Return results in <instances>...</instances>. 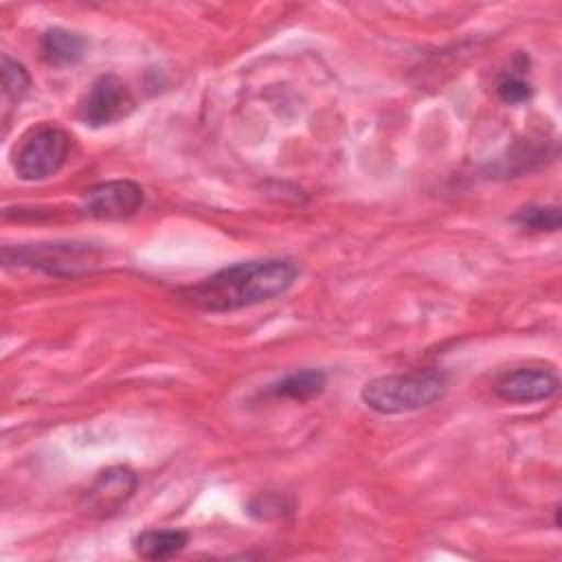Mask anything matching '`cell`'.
<instances>
[{
    "mask_svg": "<svg viewBox=\"0 0 562 562\" xmlns=\"http://www.w3.org/2000/svg\"><path fill=\"white\" fill-rule=\"evenodd\" d=\"M448 393V373L439 369H415L369 380L360 400L380 415H402L428 408Z\"/></svg>",
    "mask_w": 562,
    "mask_h": 562,
    "instance_id": "cell-2",
    "label": "cell"
},
{
    "mask_svg": "<svg viewBox=\"0 0 562 562\" xmlns=\"http://www.w3.org/2000/svg\"><path fill=\"white\" fill-rule=\"evenodd\" d=\"M99 261L101 250L88 241H40L2 248L4 266L31 268L59 279L92 272Z\"/></svg>",
    "mask_w": 562,
    "mask_h": 562,
    "instance_id": "cell-3",
    "label": "cell"
},
{
    "mask_svg": "<svg viewBox=\"0 0 562 562\" xmlns=\"http://www.w3.org/2000/svg\"><path fill=\"white\" fill-rule=\"evenodd\" d=\"M136 108L127 83L116 75H101L92 81L79 103V119L90 127H105L125 119Z\"/></svg>",
    "mask_w": 562,
    "mask_h": 562,
    "instance_id": "cell-6",
    "label": "cell"
},
{
    "mask_svg": "<svg viewBox=\"0 0 562 562\" xmlns=\"http://www.w3.org/2000/svg\"><path fill=\"white\" fill-rule=\"evenodd\" d=\"M88 42L79 33L53 26L40 37V55L46 64L53 66H72L79 64L86 55Z\"/></svg>",
    "mask_w": 562,
    "mask_h": 562,
    "instance_id": "cell-10",
    "label": "cell"
},
{
    "mask_svg": "<svg viewBox=\"0 0 562 562\" xmlns=\"http://www.w3.org/2000/svg\"><path fill=\"white\" fill-rule=\"evenodd\" d=\"M138 476L127 465H110L101 470L79 498V509L92 520L116 516L134 496Z\"/></svg>",
    "mask_w": 562,
    "mask_h": 562,
    "instance_id": "cell-5",
    "label": "cell"
},
{
    "mask_svg": "<svg viewBox=\"0 0 562 562\" xmlns=\"http://www.w3.org/2000/svg\"><path fill=\"white\" fill-rule=\"evenodd\" d=\"M2 88H4V94L13 101V103H20L29 90H31V75L29 70L11 59V57H2Z\"/></svg>",
    "mask_w": 562,
    "mask_h": 562,
    "instance_id": "cell-13",
    "label": "cell"
},
{
    "mask_svg": "<svg viewBox=\"0 0 562 562\" xmlns=\"http://www.w3.org/2000/svg\"><path fill=\"white\" fill-rule=\"evenodd\" d=\"M145 204V191L134 180H105L86 191L83 213L101 222L134 217Z\"/></svg>",
    "mask_w": 562,
    "mask_h": 562,
    "instance_id": "cell-7",
    "label": "cell"
},
{
    "mask_svg": "<svg viewBox=\"0 0 562 562\" xmlns=\"http://www.w3.org/2000/svg\"><path fill=\"white\" fill-rule=\"evenodd\" d=\"M558 389H560L558 375L544 367H516V369L503 371L492 384L494 395L512 404L542 402L553 397Z\"/></svg>",
    "mask_w": 562,
    "mask_h": 562,
    "instance_id": "cell-8",
    "label": "cell"
},
{
    "mask_svg": "<svg viewBox=\"0 0 562 562\" xmlns=\"http://www.w3.org/2000/svg\"><path fill=\"white\" fill-rule=\"evenodd\" d=\"M496 92L498 97L505 101V103H512V105H518V103H525L531 99L533 94V88L531 83L518 75V72H507L498 79L496 83Z\"/></svg>",
    "mask_w": 562,
    "mask_h": 562,
    "instance_id": "cell-14",
    "label": "cell"
},
{
    "mask_svg": "<svg viewBox=\"0 0 562 562\" xmlns=\"http://www.w3.org/2000/svg\"><path fill=\"white\" fill-rule=\"evenodd\" d=\"M189 538L184 529H145L132 540V547L143 560H167L180 553L189 544Z\"/></svg>",
    "mask_w": 562,
    "mask_h": 562,
    "instance_id": "cell-11",
    "label": "cell"
},
{
    "mask_svg": "<svg viewBox=\"0 0 562 562\" xmlns=\"http://www.w3.org/2000/svg\"><path fill=\"white\" fill-rule=\"evenodd\" d=\"M512 222L529 233H558L562 215L558 204H527L512 215Z\"/></svg>",
    "mask_w": 562,
    "mask_h": 562,
    "instance_id": "cell-12",
    "label": "cell"
},
{
    "mask_svg": "<svg viewBox=\"0 0 562 562\" xmlns=\"http://www.w3.org/2000/svg\"><path fill=\"white\" fill-rule=\"evenodd\" d=\"M301 270L288 257H261L224 266L209 277L180 288L184 303L202 312H235L272 301L285 294L299 279Z\"/></svg>",
    "mask_w": 562,
    "mask_h": 562,
    "instance_id": "cell-1",
    "label": "cell"
},
{
    "mask_svg": "<svg viewBox=\"0 0 562 562\" xmlns=\"http://www.w3.org/2000/svg\"><path fill=\"white\" fill-rule=\"evenodd\" d=\"M70 136L57 125L29 130L13 151V169L20 180L40 182L55 176L68 160Z\"/></svg>",
    "mask_w": 562,
    "mask_h": 562,
    "instance_id": "cell-4",
    "label": "cell"
},
{
    "mask_svg": "<svg viewBox=\"0 0 562 562\" xmlns=\"http://www.w3.org/2000/svg\"><path fill=\"white\" fill-rule=\"evenodd\" d=\"M327 386V373L323 369H296L285 373L283 378L268 384V395L274 400H292V402H307L318 397Z\"/></svg>",
    "mask_w": 562,
    "mask_h": 562,
    "instance_id": "cell-9",
    "label": "cell"
}]
</instances>
